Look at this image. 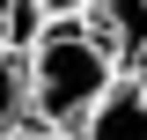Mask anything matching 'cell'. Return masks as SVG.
<instances>
[{"mask_svg":"<svg viewBox=\"0 0 147 140\" xmlns=\"http://www.w3.org/2000/svg\"><path fill=\"white\" fill-rule=\"evenodd\" d=\"M37 37H44V7L37 0H7V59H22Z\"/></svg>","mask_w":147,"mask_h":140,"instance_id":"5b68a950","label":"cell"},{"mask_svg":"<svg viewBox=\"0 0 147 140\" xmlns=\"http://www.w3.org/2000/svg\"><path fill=\"white\" fill-rule=\"evenodd\" d=\"M74 140H147V81L140 74H118L96 96V111L74 125Z\"/></svg>","mask_w":147,"mask_h":140,"instance_id":"3957f363","label":"cell"},{"mask_svg":"<svg viewBox=\"0 0 147 140\" xmlns=\"http://www.w3.org/2000/svg\"><path fill=\"white\" fill-rule=\"evenodd\" d=\"M81 30L118 74H147V0H96L81 7Z\"/></svg>","mask_w":147,"mask_h":140,"instance_id":"7a4b0ae2","label":"cell"},{"mask_svg":"<svg viewBox=\"0 0 147 140\" xmlns=\"http://www.w3.org/2000/svg\"><path fill=\"white\" fill-rule=\"evenodd\" d=\"M44 15H81V7H96V0H37Z\"/></svg>","mask_w":147,"mask_h":140,"instance_id":"52a82bcc","label":"cell"},{"mask_svg":"<svg viewBox=\"0 0 147 140\" xmlns=\"http://www.w3.org/2000/svg\"><path fill=\"white\" fill-rule=\"evenodd\" d=\"M30 118V96H22V59H0V140Z\"/></svg>","mask_w":147,"mask_h":140,"instance_id":"277c9868","label":"cell"},{"mask_svg":"<svg viewBox=\"0 0 147 140\" xmlns=\"http://www.w3.org/2000/svg\"><path fill=\"white\" fill-rule=\"evenodd\" d=\"M0 59H7V0H0Z\"/></svg>","mask_w":147,"mask_h":140,"instance_id":"ba28073f","label":"cell"},{"mask_svg":"<svg viewBox=\"0 0 147 140\" xmlns=\"http://www.w3.org/2000/svg\"><path fill=\"white\" fill-rule=\"evenodd\" d=\"M110 81H118V67L88 44L81 15H44V37L22 52V96H30V118L74 133V125L96 111V96H103Z\"/></svg>","mask_w":147,"mask_h":140,"instance_id":"6da1fadb","label":"cell"},{"mask_svg":"<svg viewBox=\"0 0 147 140\" xmlns=\"http://www.w3.org/2000/svg\"><path fill=\"white\" fill-rule=\"evenodd\" d=\"M7 140H74V133H66V125H44V118H22Z\"/></svg>","mask_w":147,"mask_h":140,"instance_id":"8992f818","label":"cell"},{"mask_svg":"<svg viewBox=\"0 0 147 140\" xmlns=\"http://www.w3.org/2000/svg\"><path fill=\"white\" fill-rule=\"evenodd\" d=\"M140 81H147V74H140Z\"/></svg>","mask_w":147,"mask_h":140,"instance_id":"9c48e42d","label":"cell"}]
</instances>
